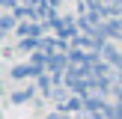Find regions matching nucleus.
<instances>
[{
  "label": "nucleus",
  "instance_id": "20e7f679",
  "mask_svg": "<svg viewBox=\"0 0 122 119\" xmlns=\"http://www.w3.org/2000/svg\"><path fill=\"white\" fill-rule=\"evenodd\" d=\"M51 80H54V77H48V71L36 77V86L42 89V95H51Z\"/></svg>",
  "mask_w": 122,
  "mask_h": 119
},
{
  "label": "nucleus",
  "instance_id": "f257e3e1",
  "mask_svg": "<svg viewBox=\"0 0 122 119\" xmlns=\"http://www.w3.org/2000/svg\"><path fill=\"white\" fill-rule=\"evenodd\" d=\"M42 30H45V24H39V21L18 24V36L21 39H42Z\"/></svg>",
  "mask_w": 122,
  "mask_h": 119
},
{
  "label": "nucleus",
  "instance_id": "39448f33",
  "mask_svg": "<svg viewBox=\"0 0 122 119\" xmlns=\"http://www.w3.org/2000/svg\"><path fill=\"white\" fill-rule=\"evenodd\" d=\"M18 24V18L15 15H6V18H0V33H6V30H12Z\"/></svg>",
  "mask_w": 122,
  "mask_h": 119
},
{
  "label": "nucleus",
  "instance_id": "0eeeda50",
  "mask_svg": "<svg viewBox=\"0 0 122 119\" xmlns=\"http://www.w3.org/2000/svg\"><path fill=\"white\" fill-rule=\"evenodd\" d=\"M30 95H33V89H21V92H12V101H15V104H21V101H27Z\"/></svg>",
  "mask_w": 122,
  "mask_h": 119
},
{
  "label": "nucleus",
  "instance_id": "f03ea898",
  "mask_svg": "<svg viewBox=\"0 0 122 119\" xmlns=\"http://www.w3.org/2000/svg\"><path fill=\"white\" fill-rule=\"evenodd\" d=\"M15 80H24V77H39V74H45V69H39V65H33V63H24V65H15V69L9 71Z\"/></svg>",
  "mask_w": 122,
  "mask_h": 119
},
{
  "label": "nucleus",
  "instance_id": "7ed1b4c3",
  "mask_svg": "<svg viewBox=\"0 0 122 119\" xmlns=\"http://www.w3.org/2000/svg\"><path fill=\"white\" fill-rule=\"evenodd\" d=\"M101 57H104V63H110V65H113V69H116V71L122 69V57H119L116 51H113L110 45H104V48H101Z\"/></svg>",
  "mask_w": 122,
  "mask_h": 119
},
{
  "label": "nucleus",
  "instance_id": "423d86ee",
  "mask_svg": "<svg viewBox=\"0 0 122 119\" xmlns=\"http://www.w3.org/2000/svg\"><path fill=\"white\" fill-rule=\"evenodd\" d=\"M21 51H33V48H42V39H21Z\"/></svg>",
  "mask_w": 122,
  "mask_h": 119
},
{
  "label": "nucleus",
  "instance_id": "6e6552de",
  "mask_svg": "<svg viewBox=\"0 0 122 119\" xmlns=\"http://www.w3.org/2000/svg\"><path fill=\"white\" fill-rule=\"evenodd\" d=\"M48 119H69V113H63V110H60V113H54V116H48Z\"/></svg>",
  "mask_w": 122,
  "mask_h": 119
},
{
  "label": "nucleus",
  "instance_id": "1a4fd4ad",
  "mask_svg": "<svg viewBox=\"0 0 122 119\" xmlns=\"http://www.w3.org/2000/svg\"><path fill=\"white\" fill-rule=\"evenodd\" d=\"M12 3H18V0H0V6H12Z\"/></svg>",
  "mask_w": 122,
  "mask_h": 119
},
{
  "label": "nucleus",
  "instance_id": "9d476101",
  "mask_svg": "<svg viewBox=\"0 0 122 119\" xmlns=\"http://www.w3.org/2000/svg\"><path fill=\"white\" fill-rule=\"evenodd\" d=\"M57 3H60V0H51V6H57Z\"/></svg>",
  "mask_w": 122,
  "mask_h": 119
}]
</instances>
